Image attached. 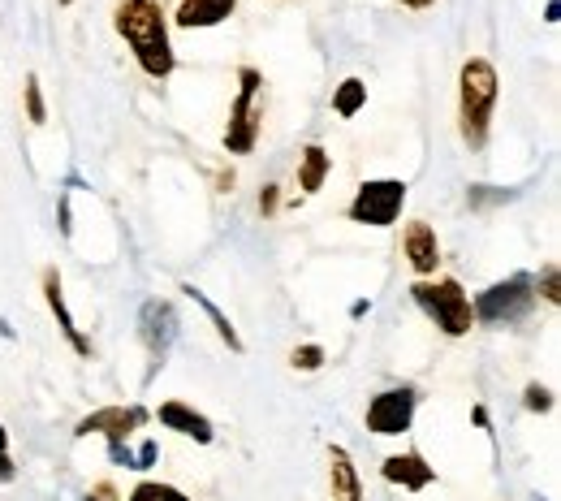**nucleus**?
Here are the masks:
<instances>
[{
  "label": "nucleus",
  "instance_id": "f257e3e1",
  "mask_svg": "<svg viewBox=\"0 0 561 501\" xmlns=\"http://www.w3.org/2000/svg\"><path fill=\"white\" fill-rule=\"evenodd\" d=\"M113 26L117 35L130 44L134 61L147 78H164L173 74V44H169V18H164V5L160 0H117V13H113Z\"/></svg>",
  "mask_w": 561,
  "mask_h": 501
},
{
  "label": "nucleus",
  "instance_id": "f03ea898",
  "mask_svg": "<svg viewBox=\"0 0 561 501\" xmlns=\"http://www.w3.org/2000/svg\"><path fill=\"white\" fill-rule=\"evenodd\" d=\"M497 70L484 57H471L458 74V126H462V143L471 152L488 147V126H492V108H497Z\"/></svg>",
  "mask_w": 561,
  "mask_h": 501
},
{
  "label": "nucleus",
  "instance_id": "7ed1b4c3",
  "mask_svg": "<svg viewBox=\"0 0 561 501\" xmlns=\"http://www.w3.org/2000/svg\"><path fill=\"white\" fill-rule=\"evenodd\" d=\"M410 294H415V303L428 311V320H432L445 337H467V333H471L475 311H471L467 290H462L454 277L415 281V286H410Z\"/></svg>",
  "mask_w": 561,
  "mask_h": 501
},
{
  "label": "nucleus",
  "instance_id": "20e7f679",
  "mask_svg": "<svg viewBox=\"0 0 561 501\" xmlns=\"http://www.w3.org/2000/svg\"><path fill=\"white\" fill-rule=\"evenodd\" d=\"M259 91H264V74L259 70H238V100L229 108V126H225V152L229 156H251L259 143V121H264V108H259Z\"/></svg>",
  "mask_w": 561,
  "mask_h": 501
},
{
  "label": "nucleus",
  "instance_id": "39448f33",
  "mask_svg": "<svg viewBox=\"0 0 561 501\" xmlns=\"http://www.w3.org/2000/svg\"><path fill=\"white\" fill-rule=\"evenodd\" d=\"M531 307H536V281H531L527 273H514V277L497 281V286H488L480 299L471 303L480 324H514V320H523Z\"/></svg>",
  "mask_w": 561,
  "mask_h": 501
},
{
  "label": "nucleus",
  "instance_id": "423d86ee",
  "mask_svg": "<svg viewBox=\"0 0 561 501\" xmlns=\"http://www.w3.org/2000/svg\"><path fill=\"white\" fill-rule=\"evenodd\" d=\"M402 208H406V182H398V178H372V182H363L359 195L350 199L346 216L354 225L389 229V225H398Z\"/></svg>",
  "mask_w": 561,
  "mask_h": 501
},
{
  "label": "nucleus",
  "instance_id": "0eeeda50",
  "mask_svg": "<svg viewBox=\"0 0 561 501\" xmlns=\"http://www.w3.org/2000/svg\"><path fill=\"white\" fill-rule=\"evenodd\" d=\"M415 389L402 385V389H385V394H376L367 402V432H376V437H402L415 424Z\"/></svg>",
  "mask_w": 561,
  "mask_h": 501
},
{
  "label": "nucleus",
  "instance_id": "6e6552de",
  "mask_svg": "<svg viewBox=\"0 0 561 501\" xmlns=\"http://www.w3.org/2000/svg\"><path fill=\"white\" fill-rule=\"evenodd\" d=\"M177 329H182V320H177L173 303H164V299L143 303V311H139V337H143V346L152 350V359H156V363L173 350Z\"/></svg>",
  "mask_w": 561,
  "mask_h": 501
},
{
  "label": "nucleus",
  "instance_id": "1a4fd4ad",
  "mask_svg": "<svg viewBox=\"0 0 561 501\" xmlns=\"http://www.w3.org/2000/svg\"><path fill=\"white\" fill-rule=\"evenodd\" d=\"M402 255L419 273V281H432L436 268H441V242H436V229L428 221H410L402 229Z\"/></svg>",
  "mask_w": 561,
  "mask_h": 501
},
{
  "label": "nucleus",
  "instance_id": "9d476101",
  "mask_svg": "<svg viewBox=\"0 0 561 501\" xmlns=\"http://www.w3.org/2000/svg\"><path fill=\"white\" fill-rule=\"evenodd\" d=\"M147 419V411H139V406H104V411H91L87 419H78V437H91V432H100V437H108V445L113 441H126L134 428H139Z\"/></svg>",
  "mask_w": 561,
  "mask_h": 501
},
{
  "label": "nucleus",
  "instance_id": "9b49d317",
  "mask_svg": "<svg viewBox=\"0 0 561 501\" xmlns=\"http://www.w3.org/2000/svg\"><path fill=\"white\" fill-rule=\"evenodd\" d=\"M156 419L169 432H182V437H190V441H199V445H212V419L208 415H199L195 406H186V402H160V411H156Z\"/></svg>",
  "mask_w": 561,
  "mask_h": 501
},
{
  "label": "nucleus",
  "instance_id": "f8f14e48",
  "mask_svg": "<svg viewBox=\"0 0 561 501\" xmlns=\"http://www.w3.org/2000/svg\"><path fill=\"white\" fill-rule=\"evenodd\" d=\"M380 471H385L389 484H402L406 493H423L436 480V467L423 463V454H389Z\"/></svg>",
  "mask_w": 561,
  "mask_h": 501
},
{
  "label": "nucleus",
  "instance_id": "ddd939ff",
  "mask_svg": "<svg viewBox=\"0 0 561 501\" xmlns=\"http://www.w3.org/2000/svg\"><path fill=\"white\" fill-rule=\"evenodd\" d=\"M328 484H333V501H363L359 467H354L350 450H341V445L328 450Z\"/></svg>",
  "mask_w": 561,
  "mask_h": 501
},
{
  "label": "nucleus",
  "instance_id": "4468645a",
  "mask_svg": "<svg viewBox=\"0 0 561 501\" xmlns=\"http://www.w3.org/2000/svg\"><path fill=\"white\" fill-rule=\"evenodd\" d=\"M44 299H48L52 316H57V324H61L65 342H70V346L78 350V355H91V342L78 333V324H74V316H70V307H65V294H61V273H57V268H48V273H44Z\"/></svg>",
  "mask_w": 561,
  "mask_h": 501
},
{
  "label": "nucleus",
  "instance_id": "2eb2a0df",
  "mask_svg": "<svg viewBox=\"0 0 561 501\" xmlns=\"http://www.w3.org/2000/svg\"><path fill=\"white\" fill-rule=\"evenodd\" d=\"M238 0H182L177 5V26H186V31H203V26H221L229 13H234Z\"/></svg>",
  "mask_w": 561,
  "mask_h": 501
},
{
  "label": "nucleus",
  "instance_id": "dca6fc26",
  "mask_svg": "<svg viewBox=\"0 0 561 501\" xmlns=\"http://www.w3.org/2000/svg\"><path fill=\"white\" fill-rule=\"evenodd\" d=\"M328 169H333V156H328L320 143L303 147V156H298V186H303L307 195H316L328 178Z\"/></svg>",
  "mask_w": 561,
  "mask_h": 501
},
{
  "label": "nucleus",
  "instance_id": "f3484780",
  "mask_svg": "<svg viewBox=\"0 0 561 501\" xmlns=\"http://www.w3.org/2000/svg\"><path fill=\"white\" fill-rule=\"evenodd\" d=\"M182 294H186L190 303H199L203 311H208V320L216 324V333H221V342H225L229 350H234V355H242V337H238V329H234V324H229V316H225V311L216 307V303H212L203 290H195V286H182Z\"/></svg>",
  "mask_w": 561,
  "mask_h": 501
},
{
  "label": "nucleus",
  "instance_id": "a211bd4d",
  "mask_svg": "<svg viewBox=\"0 0 561 501\" xmlns=\"http://www.w3.org/2000/svg\"><path fill=\"white\" fill-rule=\"evenodd\" d=\"M363 104H367V83L363 78H346V83L337 87V96H333L337 117H359Z\"/></svg>",
  "mask_w": 561,
  "mask_h": 501
},
{
  "label": "nucleus",
  "instance_id": "6ab92c4d",
  "mask_svg": "<svg viewBox=\"0 0 561 501\" xmlns=\"http://www.w3.org/2000/svg\"><path fill=\"white\" fill-rule=\"evenodd\" d=\"M126 501H190L182 489H173V484H156V480H143L139 489H134Z\"/></svg>",
  "mask_w": 561,
  "mask_h": 501
},
{
  "label": "nucleus",
  "instance_id": "aec40b11",
  "mask_svg": "<svg viewBox=\"0 0 561 501\" xmlns=\"http://www.w3.org/2000/svg\"><path fill=\"white\" fill-rule=\"evenodd\" d=\"M22 100H26V117H31L35 126H44V121H48V104H44V91H39V78L35 74H26Z\"/></svg>",
  "mask_w": 561,
  "mask_h": 501
},
{
  "label": "nucleus",
  "instance_id": "412c9836",
  "mask_svg": "<svg viewBox=\"0 0 561 501\" xmlns=\"http://www.w3.org/2000/svg\"><path fill=\"white\" fill-rule=\"evenodd\" d=\"M290 368H294V372H320V368H324V346H316V342H307V346H294V355H290Z\"/></svg>",
  "mask_w": 561,
  "mask_h": 501
},
{
  "label": "nucleus",
  "instance_id": "4be33fe9",
  "mask_svg": "<svg viewBox=\"0 0 561 501\" xmlns=\"http://www.w3.org/2000/svg\"><path fill=\"white\" fill-rule=\"evenodd\" d=\"M540 294H544V303H561V277H557V264H544V273H540V286H536Z\"/></svg>",
  "mask_w": 561,
  "mask_h": 501
},
{
  "label": "nucleus",
  "instance_id": "5701e85b",
  "mask_svg": "<svg viewBox=\"0 0 561 501\" xmlns=\"http://www.w3.org/2000/svg\"><path fill=\"white\" fill-rule=\"evenodd\" d=\"M523 406H527V411H536V415L553 411V389H544V385H527V394H523Z\"/></svg>",
  "mask_w": 561,
  "mask_h": 501
},
{
  "label": "nucleus",
  "instance_id": "b1692460",
  "mask_svg": "<svg viewBox=\"0 0 561 501\" xmlns=\"http://www.w3.org/2000/svg\"><path fill=\"white\" fill-rule=\"evenodd\" d=\"M156 454H160V445H156V441H143V450L134 454V467H152Z\"/></svg>",
  "mask_w": 561,
  "mask_h": 501
},
{
  "label": "nucleus",
  "instance_id": "393cba45",
  "mask_svg": "<svg viewBox=\"0 0 561 501\" xmlns=\"http://www.w3.org/2000/svg\"><path fill=\"white\" fill-rule=\"evenodd\" d=\"M277 203H281L277 186H264V195H259V212H264V216H272V212H277Z\"/></svg>",
  "mask_w": 561,
  "mask_h": 501
},
{
  "label": "nucleus",
  "instance_id": "a878e982",
  "mask_svg": "<svg viewBox=\"0 0 561 501\" xmlns=\"http://www.w3.org/2000/svg\"><path fill=\"white\" fill-rule=\"evenodd\" d=\"M108 458H113V463H121V467H134V454H130L121 441H113V445H108Z\"/></svg>",
  "mask_w": 561,
  "mask_h": 501
},
{
  "label": "nucleus",
  "instance_id": "bb28decb",
  "mask_svg": "<svg viewBox=\"0 0 561 501\" xmlns=\"http://www.w3.org/2000/svg\"><path fill=\"white\" fill-rule=\"evenodd\" d=\"M0 480H13V458L0 454Z\"/></svg>",
  "mask_w": 561,
  "mask_h": 501
},
{
  "label": "nucleus",
  "instance_id": "cd10ccee",
  "mask_svg": "<svg viewBox=\"0 0 561 501\" xmlns=\"http://www.w3.org/2000/svg\"><path fill=\"white\" fill-rule=\"evenodd\" d=\"M406 9H428V5H436V0H402Z\"/></svg>",
  "mask_w": 561,
  "mask_h": 501
},
{
  "label": "nucleus",
  "instance_id": "c85d7f7f",
  "mask_svg": "<svg viewBox=\"0 0 561 501\" xmlns=\"http://www.w3.org/2000/svg\"><path fill=\"white\" fill-rule=\"evenodd\" d=\"M0 454H9V437H5V428H0Z\"/></svg>",
  "mask_w": 561,
  "mask_h": 501
},
{
  "label": "nucleus",
  "instance_id": "c756f323",
  "mask_svg": "<svg viewBox=\"0 0 561 501\" xmlns=\"http://www.w3.org/2000/svg\"><path fill=\"white\" fill-rule=\"evenodd\" d=\"M61 5H74V0H61Z\"/></svg>",
  "mask_w": 561,
  "mask_h": 501
},
{
  "label": "nucleus",
  "instance_id": "7c9ffc66",
  "mask_svg": "<svg viewBox=\"0 0 561 501\" xmlns=\"http://www.w3.org/2000/svg\"><path fill=\"white\" fill-rule=\"evenodd\" d=\"M87 501H100V497H87Z\"/></svg>",
  "mask_w": 561,
  "mask_h": 501
}]
</instances>
